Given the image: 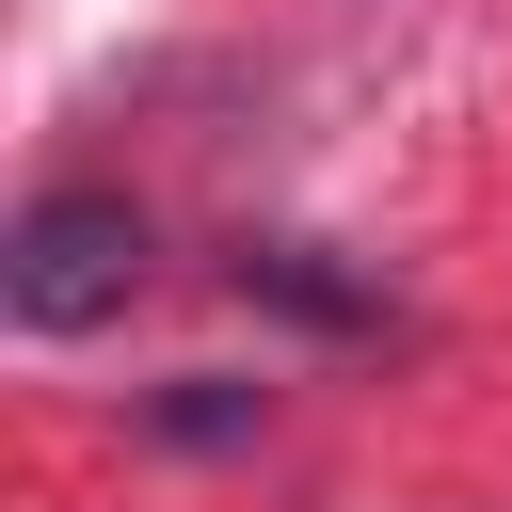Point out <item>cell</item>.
I'll use <instances>...</instances> for the list:
<instances>
[{
    "label": "cell",
    "instance_id": "obj_3",
    "mask_svg": "<svg viewBox=\"0 0 512 512\" xmlns=\"http://www.w3.org/2000/svg\"><path fill=\"white\" fill-rule=\"evenodd\" d=\"M256 416H272V384H224V368H192V384H160V400H144V432H160V448H240Z\"/></svg>",
    "mask_w": 512,
    "mask_h": 512
},
{
    "label": "cell",
    "instance_id": "obj_1",
    "mask_svg": "<svg viewBox=\"0 0 512 512\" xmlns=\"http://www.w3.org/2000/svg\"><path fill=\"white\" fill-rule=\"evenodd\" d=\"M144 272H160V224H144L112 176H48V192L0 224V320H16V336H96V320L144 304Z\"/></svg>",
    "mask_w": 512,
    "mask_h": 512
},
{
    "label": "cell",
    "instance_id": "obj_2",
    "mask_svg": "<svg viewBox=\"0 0 512 512\" xmlns=\"http://www.w3.org/2000/svg\"><path fill=\"white\" fill-rule=\"evenodd\" d=\"M224 272H240V304H288V320H320V336H368V320H384V288L336 272L320 240H240Z\"/></svg>",
    "mask_w": 512,
    "mask_h": 512
}]
</instances>
